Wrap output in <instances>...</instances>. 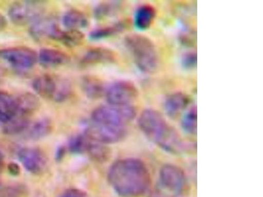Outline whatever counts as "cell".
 <instances>
[{
  "instance_id": "6da1fadb",
  "label": "cell",
  "mask_w": 263,
  "mask_h": 197,
  "mask_svg": "<svg viewBox=\"0 0 263 197\" xmlns=\"http://www.w3.org/2000/svg\"><path fill=\"white\" fill-rule=\"evenodd\" d=\"M107 178L112 189L123 197L142 195L151 184V175L146 165L137 159L115 162L109 168Z\"/></svg>"
},
{
  "instance_id": "7a4b0ae2",
  "label": "cell",
  "mask_w": 263,
  "mask_h": 197,
  "mask_svg": "<svg viewBox=\"0 0 263 197\" xmlns=\"http://www.w3.org/2000/svg\"><path fill=\"white\" fill-rule=\"evenodd\" d=\"M138 126L148 140L169 153L179 154L184 144L177 131L156 110L147 109L140 115Z\"/></svg>"
},
{
  "instance_id": "3957f363",
  "label": "cell",
  "mask_w": 263,
  "mask_h": 197,
  "mask_svg": "<svg viewBox=\"0 0 263 197\" xmlns=\"http://www.w3.org/2000/svg\"><path fill=\"white\" fill-rule=\"evenodd\" d=\"M124 44L138 69L146 74L156 72L159 64L158 53L151 39L144 35L132 34L126 36Z\"/></svg>"
},
{
  "instance_id": "277c9868",
  "label": "cell",
  "mask_w": 263,
  "mask_h": 197,
  "mask_svg": "<svg viewBox=\"0 0 263 197\" xmlns=\"http://www.w3.org/2000/svg\"><path fill=\"white\" fill-rule=\"evenodd\" d=\"M32 86L40 97L56 103L65 102L72 93V84L68 80L51 74L37 77L32 82Z\"/></svg>"
},
{
  "instance_id": "5b68a950",
  "label": "cell",
  "mask_w": 263,
  "mask_h": 197,
  "mask_svg": "<svg viewBox=\"0 0 263 197\" xmlns=\"http://www.w3.org/2000/svg\"><path fill=\"white\" fill-rule=\"evenodd\" d=\"M136 111L133 105L117 107L102 105L93 110L91 115V121L99 124L115 126H126L129 122L135 118Z\"/></svg>"
},
{
  "instance_id": "8992f818",
  "label": "cell",
  "mask_w": 263,
  "mask_h": 197,
  "mask_svg": "<svg viewBox=\"0 0 263 197\" xmlns=\"http://www.w3.org/2000/svg\"><path fill=\"white\" fill-rule=\"evenodd\" d=\"M127 134L126 126H115L91 121L84 130V135L89 140L104 145L121 142Z\"/></svg>"
},
{
  "instance_id": "52a82bcc",
  "label": "cell",
  "mask_w": 263,
  "mask_h": 197,
  "mask_svg": "<svg viewBox=\"0 0 263 197\" xmlns=\"http://www.w3.org/2000/svg\"><path fill=\"white\" fill-rule=\"evenodd\" d=\"M44 2L23 1L15 2L9 9L8 15L14 24L25 25L32 23L44 15Z\"/></svg>"
},
{
  "instance_id": "ba28073f",
  "label": "cell",
  "mask_w": 263,
  "mask_h": 197,
  "mask_svg": "<svg viewBox=\"0 0 263 197\" xmlns=\"http://www.w3.org/2000/svg\"><path fill=\"white\" fill-rule=\"evenodd\" d=\"M39 54L28 47H14L0 49V58L18 70L32 69L37 62Z\"/></svg>"
},
{
  "instance_id": "9c48e42d",
  "label": "cell",
  "mask_w": 263,
  "mask_h": 197,
  "mask_svg": "<svg viewBox=\"0 0 263 197\" xmlns=\"http://www.w3.org/2000/svg\"><path fill=\"white\" fill-rule=\"evenodd\" d=\"M108 104L112 106L123 107L132 105L138 96V90L135 84L130 81L115 82L107 88L105 92Z\"/></svg>"
},
{
  "instance_id": "30bf717a",
  "label": "cell",
  "mask_w": 263,
  "mask_h": 197,
  "mask_svg": "<svg viewBox=\"0 0 263 197\" xmlns=\"http://www.w3.org/2000/svg\"><path fill=\"white\" fill-rule=\"evenodd\" d=\"M159 182L164 191L173 195L183 193L187 185L184 171L175 164H167L159 171Z\"/></svg>"
},
{
  "instance_id": "8fae6325",
  "label": "cell",
  "mask_w": 263,
  "mask_h": 197,
  "mask_svg": "<svg viewBox=\"0 0 263 197\" xmlns=\"http://www.w3.org/2000/svg\"><path fill=\"white\" fill-rule=\"evenodd\" d=\"M18 159L25 170L34 175L43 173L48 164L45 153L37 148H23L18 152Z\"/></svg>"
},
{
  "instance_id": "7c38bea8",
  "label": "cell",
  "mask_w": 263,
  "mask_h": 197,
  "mask_svg": "<svg viewBox=\"0 0 263 197\" xmlns=\"http://www.w3.org/2000/svg\"><path fill=\"white\" fill-rule=\"evenodd\" d=\"M57 18L51 15L42 16L32 23L30 29V34L37 41L45 39L54 40L58 30Z\"/></svg>"
},
{
  "instance_id": "4fadbf2b",
  "label": "cell",
  "mask_w": 263,
  "mask_h": 197,
  "mask_svg": "<svg viewBox=\"0 0 263 197\" xmlns=\"http://www.w3.org/2000/svg\"><path fill=\"white\" fill-rule=\"evenodd\" d=\"M190 102L189 96L182 92L172 93L166 98L164 109L166 115L171 119H175L184 111Z\"/></svg>"
},
{
  "instance_id": "5bb4252c",
  "label": "cell",
  "mask_w": 263,
  "mask_h": 197,
  "mask_svg": "<svg viewBox=\"0 0 263 197\" xmlns=\"http://www.w3.org/2000/svg\"><path fill=\"white\" fill-rule=\"evenodd\" d=\"M117 60L116 54L111 49L105 48H95L89 49L81 60L82 65L90 66L112 63Z\"/></svg>"
},
{
  "instance_id": "9a60e30c",
  "label": "cell",
  "mask_w": 263,
  "mask_h": 197,
  "mask_svg": "<svg viewBox=\"0 0 263 197\" xmlns=\"http://www.w3.org/2000/svg\"><path fill=\"white\" fill-rule=\"evenodd\" d=\"M15 97L16 114L32 118L41 107V102L39 97L32 93L26 92Z\"/></svg>"
},
{
  "instance_id": "2e32d148",
  "label": "cell",
  "mask_w": 263,
  "mask_h": 197,
  "mask_svg": "<svg viewBox=\"0 0 263 197\" xmlns=\"http://www.w3.org/2000/svg\"><path fill=\"white\" fill-rule=\"evenodd\" d=\"M37 61L45 67H58L67 64L70 57L67 53L58 49L44 48L40 51Z\"/></svg>"
},
{
  "instance_id": "e0dca14e",
  "label": "cell",
  "mask_w": 263,
  "mask_h": 197,
  "mask_svg": "<svg viewBox=\"0 0 263 197\" xmlns=\"http://www.w3.org/2000/svg\"><path fill=\"white\" fill-rule=\"evenodd\" d=\"M16 111V97L6 91H0V127L9 123Z\"/></svg>"
},
{
  "instance_id": "ac0fdd59",
  "label": "cell",
  "mask_w": 263,
  "mask_h": 197,
  "mask_svg": "<svg viewBox=\"0 0 263 197\" xmlns=\"http://www.w3.org/2000/svg\"><path fill=\"white\" fill-rule=\"evenodd\" d=\"M82 91L87 97L100 98L105 96L107 88L102 81L96 76H86L82 78Z\"/></svg>"
},
{
  "instance_id": "d6986e66",
  "label": "cell",
  "mask_w": 263,
  "mask_h": 197,
  "mask_svg": "<svg viewBox=\"0 0 263 197\" xmlns=\"http://www.w3.org/2000/svg\"><path fill=\"white\" fill-rule=\"evenodd\" d=\"M53 124L48 118H44L30 124L27 131L28 139L33 141L40 140L47 137L52 132Z\"/></svg>"
},
{
  "instance_id": "ffe728a7",
  "label": "cell",
  "mask_w": 263,
  "mask_h": 197,
  "mask_svg": "<svg viewBox=\"0 0 263 197\" xmlns=\"http://www.w3.org/2000/svg\"><path fill=\"white\" fill-rule=\"evenodd\" d=\"M63 25L67 30H80L89 25V20L85 14L77 9H70L62 18Z\"/></svg>"
},
{
  "instance_id": "44dd1931",
  "label": "cell",
  "mask_w": 263,
  "mask_h": 197,
  "mask_svg": "<svg viewBox=\"0 0 263 197\" xmlns=\"http://www.w3.org/2000/svg\"><path fill=\"white\" fill-rule=\"evenodd\" d=\"M156 16V9L151 5L140 7L135 15V25L137 29L145 30L149 29Z\"/></svg>"
},
{
  "instance_id": "7402d4cb",
  "label": "cell",
  "mask_w": 263,
  "mask_h": 197,
  "mask_svg": "<svg viewBox=\"0 0 263 197\" xmlns=\"http://www.w3.org/2000/svg\"><path fill=\"white\" fill-rule=\"evenodd\" d=\"M86 152L92 160L98 162V163H105L109 160L111 156V151L107 145L93 142L89 139Z\"/></svg>"
},
{
  "instance_id": "603a6c76",
  "label": "cell",
  "mask_w": 263,
  "mask_h": 197,
  "mask_svg": "<svg viewBox=\"0 0 263 197\" xmlns=\"http://www.w3.org/2000/svg\"><path fill=\"white\" fill-rule=\"evenodd\" d=\"M85 36L81 30L60 29L55 35L54 41L62 42L67 47H74L81 45L84 42Z\"/></svg>"
},
{
  "instance_id": "cb8c5ba5",
  "label": "cell",
  "mask_w": 263,
  "mask_h": 197,
  "mask_svg": "<svg viewBox=\"0 0 263 197\" xmlns=\"http://www.w3.org/2000/svg\"><path fill=\"white\" fill-rule=\"evenodd\" d=\"M127 26L128 23L126 21H120L114 25L93 30L90 34V37L93 41L106 38L123 32Z\"/></svg>"
},
{
  "instance_id": "d4e9b609",
  "label": "cell",
  "mask_w": 263,
  "mask_h": 197,
  "mask_svg": "<svg viewBox=\"0 0 263 197\" xmlns=\"http://www.w3.org/2000/svg\"><path fill=\"white\" fill-rule=\"evenodd\" d=\"M182 127L185 132L190 135H196L197 129V107L190 108L182 120Z\"/></svg>"
},
{
  "instance_id": "484cf974",
  "label": "cell",
  "mask_w": 263,
  "mask_h": 197,
  "mask_svg": "<svg viewBox=\"0 0 263 197\" xmlns=\"http://www.w3.org/2000/svg\"><path fill=\"white\" fill-rule=\"evenodd\" d=\"M25 193L26 189L22 185L0 184V197H23Z\"/></svg>"
},
{
  "instance_id": "4316f807",
  "label": "cell",
  "mask_w": 263,
  "mask_h": 197,
  "mask_svg": "<svg viewBox=\"0 0 263 197\" xmlns=\"http://www.w3.org/2000/svg\"><path fill=\"white\" fill-rule=\"evenodd\" d=\"M88 139L83 135H75L70 140L68 149L73 153H82L86 152Z\"/></svg>"
},
{
  "instance_id": "83f0119b",
  "label": "cell",
  "mask_w": 263,
  "mask_h": 197,
  "mask_svg": "<svg viewBox=\"0 0 263 197\" xmlns=\"http://www.w3.org/2000/svg\"><path fill=\"white\" fill-rule=\"evenodd\" d=\"M119 8V4L115 2L102 4L99 5L98 8L96 9L95 15L96 17L101 19L106 16L114 15Z\"/></svg>"
},
{
  "instance_id": "f1b7e54d",
  "label": "cell",
  "mask_w": 263,
  "mask_h": 197,
  "mask_svg": "<svg viewBox=\"0 0 263 197\" xmlns=\"http://www.w3.org/2000/svg\"><path fill=\"white\" fill-rule=\"evenodd\" d=\"M197 53L195 52H187L185 53L181 60L182 67L185 69H194L197 65Z\"/></svg>"
},
{
  "instance_id": "f546056e",
  "label": "cell",
  "mask_w": 263,
  "mask_h": 197,
  "mask_svg": "<svg viewBox=\"0 0 263 197\" xmlns=\"http://www.w3.org/2000/svg\"><path fill=\"white\" fill-rule=\"evenodd\" d=\"M59 197H88V195L81 189L70 188L65 190Z\"/></svg>"
},
{
  "instance_id": "4dcf8cb0",
  "label": "cell",
  "mask_w": 263,
  "mask_h": 197,
  "mask_svg": "<svg viewBox=\"0 0 263 197\" xmlns=\"http://www.w3.org/2000/svg\"><path fill=\"white\" fill-rule=\"evenodd\" d=\"M8 170L9 172L10 173L11 175H14V176L20 174L21 169L17 164L14 163L9 164L8 165Z\"/></svg>"
},
{
  "instance_id": "1f68e13d",
  "label": "cell",
  "mask_w": 263,
  "mask_h": 197,
  "mask_svg": "<svg viewBox=\"0 0 263 197\" xmlns=\"http://www.w3.org/2000/svg\"><path fill=\"white\" fill-rule=\"evenodd\" d=\"M7 24H8V22H7L6 17L2 14L0 13V32L4 30L5 28L6 27Z\"/></svg>"
},
{
  "instance_id": "d6a6232c",
  "label": "cell",
  "mask_w": 263,
  "mask_h": 197,
  "mask_svg": "<svg viewBox=\"0 0 263 197\" xmlns=\"http://www.w3.org/2000/svg\"><path fill=\"white\" fill-rule=\"evenodd\" d=\"M65 149L64 147H60L58 149L57 153H56V159L58 160H61L65 155Z\"/></svg>"
},
{
  "instance_id": "836d02e7",
  "label": "cell",
  "mask_w": 263,
  "mask_h": 197,
  "mask_svg": "<svg viewBox=\"0 0 263 197\" xmlns=\"http://www.w3.org/2000/svg\"><path fill=\"white\" fill-rule=\"evenodd\" d=\"M4 164V155L2 154V152L0 151V169H1L2 166H3Z\"/></svg>"
}]
</instances>
